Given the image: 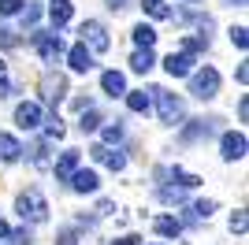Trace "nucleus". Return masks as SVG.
<instances>
[{
  "mask_svg": "<svg viewBox=\"0 0 249 245\" xmlns=\"http://www.w3.org/2000/svg\"><path fill=\"white\" fill-rule=\"evenodd\" d=\"M15 212H19L26 223H45V219H49V201H45L37 190H26V193L15 197Z\"/></svg>",
  "mask_w": 249,
  "mask_h": 245,
  "instance_id": "nucleus-1",
  "label": "nucleus"
},
{
  "mask_svg": "<svg viewBox=\"0 0 249 245\" xmlns=\"http://www.w3.org/2000/svg\"><path fill=\"white\" fill-rule=\"evenodd\" d=\"M190 93L197 97V101H212L219 93V71L216 67H201V71H190Z\"/></svg>",
  "mask_w": 249,
  "mask_h": 245,
  "instance_id": "nucleus-2",
  "label": "nucleus"
},
{
  "mask_svg": "<svg viewBox=\"0 0 249 245\" xmlns=\"http://www.w3.org/2000/svg\"><path fill=\"white\" fill-rule=\"evenodd\" d=\"M156 97V108H160V122H167V126H178L182 122V101H178L175 93H167V89H149Z\"/></svg>",
  "mask_w": 249,
  "mask_h": 245,
  "instance_id": "nucleus-3",
  "label": "nucleus"
},
{
  "mask_svg": "<svg viewBox=\"0 0 249 245\" xmlns=\"http://www.w3.org/2000/svg\"><path fill=\"white\" fill-rule=\"evenodd\" d=\"M78 34H82V45L89 52H108V49H112V37H108V30H104L101 19H86Z\"/></svg>",
  "mask_w": 249,
  "mask_h": 245,
  "instance_id": "nucleus-4",
  "label": "nucleus"
},
{
  "mask_svg": "<svg viewBox=\"0 0 249 245\" xmlns=\"http://www.w3.org/2000/svg\"><path fill=\"white\" fill-rule=\"evenodd\" d=\"M34 49H37V56H41L45 63H52L63 52V37L60 34H37V37H34Z\"/></svg>",
  "mask_w": 249,
  "mask_h": 245,
  "instance_id": "nucleus-5",
  "label": "nucleus"
},
{
  "mask_svg": "<svg viewBox=\"0 0 249 245\" xmlns=\"http://www.w3.org/2000/svg\"><path fill=\"white\" fill-rule=\"evenodd\" d=\"M194 56H190V52H171V56H167L164 60V71L171 74V78H186L190 71H197V67H194Z\"/></svg>",
  "mask_w": 249,
  "mask_h": 245,
  "instance_id": "nucleus-6",
  "label": "nucleus"
},
{
  "mask_svg": "<svg viewBox=\"0 0 249 245\" xmlns=\"http://www.w3.org/2000/svg\"><path fill=\"white\" fill-rule=\"evenodd\" d=\"M15 126H19V130H37V126H41V104H34V101L19 104V108H15Z\"/></svg>",
  "mask_w": 249,
  "mask_h": 245,
  "instance_id": "nucleus-7",
  "label": "nucleus"
},
{
  "mask_svg": "<svg viewBox=\"0 0 249 245\" xmlns=\"http://www.w3.org/2000/svg\"><path fill=\"white\" fill-rule=\"evenodd\" d=\"M219 149H223V160H227V163L242 160V156H246V134L227 130V134H223V141H219Z\"/></svg>",
  "mask_w": 249,
  "mask_h": 245,
  "instance_id": "nucleus-8",
  "label": "nucleus"
},
{
  "mask_svg": "<svg viewBox=\"0 0 249 245\" xmlns=\"http://www.w3.org/2000/svg\"><path fill=\"white\" fill-rule=\"evenodd\" d=\"M67 63H71L74 74H86L89 67H93V52H89L82 41H78V45H71V49H67Z\"/></svg>",
  "mask_w": 249,
  "mask_h": 245,
  "instance_id": "nucleus-9",
  "label": "nucleus"
},
{
  "mask_svg": "<svg viewBox=\"0 0 249 245\" xmlns=\"http://www.w3.org/2000/svg\"><path fill=\"white\" fill-rule=\"evenodd\" d=\"M71 182L74 193H97V186H101V178H97V171H89V167H78V171L67 178Z\"/></svg>",
  "mask_w": 249,
  "mask_h": 245,
  "instance_id": "nucleus-10",
  "label": "nucleus"
},
{
  "mask_svg": "<svg viewBox=\"0 0 249 245\" xmlns=\"http://www.w3.org/2000/svg\"><path fill=\"white\" fill-rule=\"evenodd\" d=\"M71 15H74V4H71V0H52V4H49V22H52V30H63V26L71 22Z\"/></svg>",
  "mask_w": 249,
  "mask_h": 245,
  "instance_id": "nucleus-11",
  "label": "nucleus"
},
{
  "mask_svg": "<svg viewBox=\"0 0 249 245\" xmlns=\"http://www.w3.org/2000/svg\"><path fill=\"white\" fill-rule=\"evenodd\" d=\"M78 163H82V156L74 153V149H67V153H60V160H56V182H67L74 171H78Z\"/></svg>",
  "mask_w": 249,
  "mask_h": 245,
  "instance_id": "nucleus-12",
  "label": "nucleus"
},
{
  "mask_svg": "<svg viewBox=\"0 0 249 245\" xmlns=\"http://www.w3.org/2000/svg\"><path fill=\"white\" fill-rule=\"evenodd\" d=\"M93 160L104 163V167H112V171H123V167H126V156L119 153V149H108V145H97V149H93Z\"/></svg>",
  "mask_w": 249,
  "mask_h": 245,
  "instance_id": "nucleus-13",
  "label": "nucleus"
},
{
  "mask_svg": "<svg viewBox=\"0 0 249 245\" xmlns=\"http://www.w3.org/2000/svg\"><path fill=\"white\" fill-rule=\"evenodd\" d=\"M101 89L108 93V97H123V93H126V78L119 71H104L101 74Z\"/></svg>",
  "mask_w": 249,
  "mask_h": 245,
  "instance_id": "nucleus-14",
  "label": "nucleus"
},
{
  "mask_svg": "<svg viewBox=\"0 0 249 245\" xmlns=\"http://www.w3.org/2000/svg\"><path fill=\"white\" fill-rule=\"evenodd\" d=\"M41 89H45V101H49V104H60V101H63V93H67V82H63L60 74H56V78L49 74V78L41 82Z\"/></svg>",
  "mask_w": 249,
  "mask_h": 245,
  "instance_id": "nucleus-15",
  "label": "nucleus"
},
{
  "mask_svg": "<svg viewBox=\"0 0 249 245\" xmlns=\"http://www.w3.org/2000/svg\"><path fill=\"white\" fill-rule=\"evenodd\" d=\"M153 63H156L153 49H138L134 56H130V71H138V74H149V71H153Z\"/></svg>",
  "mask_w": 249,
  "mask_h": 245,
  "instance_id": "nucleus-16",
  "label": "nucleus"
},
{
  "mask_svg": "<svg viewBox=\"0 0 249 245\" xmlns=\"http://www.w3.org/2000/svg\"><path fill=\"white\" fill-rule=\"evenodd\" d=\"M22 156V145L11 138V134H0V160H8V163H15Z\"/></svg>",
  "mask_w": 249,
  "mask_h": 245,
  "instance_id": "nucleus-17",
  "label": "nucleus"
},
{
  "mask_svg": "<svg viewBox=\"0 0 249 245\" xmlns=\"http://www.w3.org/2000/svg\"><path fill=\"white\" fill-rule=\"evenodd\" d=\"M142 11H145L149 19H171L175 15L171 4H164V0H142Z\"/></svg>",
  "mask_w": 249,
  "mask_h": 245,
  "instance_id": "nucleus-18",
  "label": "nucleus"
},
{
  "mask_svg": "<svg viewBox=\"0 0 249 245\" xmlns=\"http://www.w3.org/2000/svg\"><path fill=\"white\" fill-rule=\"evenodd\" d=\"M153 227H156V234H164V238H178L182 234V223H178L175 215H160Z\"/></svg>",
  "mask_w": 249,
  "mask_h": 245,
  "instance_id": "nucleus-19",
  "label": "nucleus"
},
{
  "mask_svg": "<svg viewBox=\"0 0 249 245\" xmlns=\"http://www.w3.org/2000/svg\"><path fill=\"white\" fill-rule=\"evenodd\" d=\"M123 97H126V108H130V112H138V115L149 112V93L145 89H126Z\"/></svg>",
  "mask_w": 249,
  "mask_h": 245,
  "instance_id": "nucleus-20",
  "label": "nucleus"
},
{
  "mask_svg": "<svg viewBox=\"0 0 249 245\" xmlns=\"http://www.w3.org/2000/svg\"><path fill=\"white\" fill-rule=\"evenodd\" d=\"M167 175H171V182H175L178 190H197V186H201V178H197V175L182 171V167H171V171H167Z\"/></svg>",
  "mask_w": 249,
  "mask_h": 245,
  "instance_id": "nucleus-21",
  "label": "nucleus"
},
{
  "mask_svg": "<svg viewBox=\"0 0 249 245\" xmlns=\"http://www.w3.org/2000/svg\"><path fill=\"white\" fill-rule=\"evenodd\" d=\"M212 134V119H194V126L182 130V141H197V138H208Z\"/></svg>",
  "mask_w": 249,
  "mask_h": 245,
  "instance_id": "nucleus-22",
  "label": "nucleus"
},
{
  "mask_svg": "<svg viewBox=\"0 0 249 245\" xmlns=\"http://www.w3.org/2000/svg\"><path fill=\"white\" fill-rule=\"evenodd\" d=\"M130 34H134V45H138V49H153V45H156V30H153V26H145V22H138Z\"/></svg>",
  "mask_w": 249,
  "mask_h": 245,
  "instance_id": "nucleus-23",
  "label": "nucleus"
},
{
  "mask_svg": "<svg viewBox=\"0 0 249 245\" xmlns=\"http://www.w3.org/2000/svg\"><path fill=\"white\" fill-rule=\"evenodd\" d=\"M208 49V34H201V37H182V45H178V52H190V56H197V52Z\"/></svg>",
  "mask_w": 249,
  "mask_h": 245,
  "instance_id": "nucleus-24",
  "label": "nucleus"
},
{
  "mask_svg": "<svg viewBox=\"0 0 249 245\" xmlns=\"http://www.w3.org/2000/svg\"><path fill=\"white\" fill-rule=\"evenodd\" d=\"M78 126H82L86 134H93L97 126H101V112H93V108H89V112H82V119H78Z\"/></svg>",
  "mask_w": 249,
  "mask_h": 245,
  "instance_id": "nucleus-25",
  "label": "nucleus"
},
{
  "mask_svg": "<svg viewBox=\"0 0 249 245\" xmlns=\"http://www.w3.org/2000/svg\"><path fill=\"white\" fill-rule=\"evenodd\" d=\"M231 230H234V234H246V230H249V215H246V208H238V212L231 215Z\"/></svg>",
  "mask_w": 249,
  "mask_h": 245,
  "instance_id": "nucleus-26",
  "label": "nucleus"
},
{
  "mask_svg": "<svg viewBox=\"0 0 249 245\" xmlns=\"http://www.w3.org/2000/svg\"><path fill=\"white\" fill-rule=\"evenodd\" d=\"M19 15H22V26H30V30H34V22L41 19V8H37V4H26Z\"/></svg>",
  "mask_w": 249,
  "mask_h": 245,
  "instance_id": "nucleus-27",
  "label": "nucleus"
},
{
  "mask_svg": "<svg viewBox=\"0 0 249 245\" xmlns=\"http://www.w3.org/2000/svg\"><path fill=\"white\" fill-rule=\"evenodd\" d=\"M182 197H186V190H178V186H175V190H171V186H164V190H160V201H167V204H178Z\"/></svg>",
  "mask_w": 249,
  "mask_h": 245,
  "instance_id": "nucleus-28",
  "label": "nucleus"
},
{
  "mask_svg": "<svg viewBox=\"0 0 249 245\" xmlns=\"http://www.w3.org/2000/svg\"><path fill=\"white\" fill-rule=\"evenodd\" d=\"M212 212H216V201H197L194 204V219H208Z\"/></svg>",
  "mask_w": 249,
  "mask_h": 245,
  "instance_id": "nucleus-29",
  "label": "nucleus"
},
{
  "mask_svg": "<svg viewBox=\"0 0 249 245\" xmlns=\"http://www.w3.org/2000/svg\"><path fill=\"white\" fill-rule=\"evenodd\" d=\"M246 26H234V30H231V41H234V49H242V52H246L249 49V37H246Z\"/></svg>",
  "mask_w": 249,
  "mask_h": 245,
  "instance_id": "nucleus-30",
  "label": "nucleus"
},
{
  "mask_svg": "<svg viewBox=\"0 0 249 245\" xmlns=\"http://www.w3.org/2000/svg\"><path fill=\"white\" fill-rule=\"evenodd\" d=\"M104 141H108V145L123 141V126H119V122H108V126H104Z\"/></svg>",
  "mask_w": 249,
  "mask_h": 245,
  "instance_id": "nucleus-31",
  "label": "nucleus"
},
{
  "mask_svg": "<svg viewBox=\"0 0 249 245\" xmlns=\"http://www.w3.org/2000/svg\"><path fill=\"white\" fill-rule=\"evenodd\" d=\"M22 0H0V15H19Z\"/></svg>",
  "mask_w": 249,
  "mask_h": 245,
  "instance_id": "nucleus-32",
  "label": "nucleus"
},
{
  "mask_svg": "<svg viewBox=\"0 0 249 245\" xmlns=\"http://www.w3.org/2000/svg\"><path fill=\"white\" fill-rule=\"evenodd\" d=\"M0 45H4V49H15V45H19V37H15L8 26H0Z\"/></svg>",
  "mask_w": 249,
  "mask_h": 245,
  "instance_id": "nucleus-33",
  "label": "nucleus"
},
{
  "mask_svg": "<svg viewBox=\"0 0 249 245\" xmlns=\"http://www.w3.org/2000/svg\"><path fill=\"white\" fill-rule=\"evenodd\" d=\"M45 134H49L52 141H60V138H63V126H60V119H49V126H45Z\"/></svg>",
  "mask_w": 249,
  "mask_h": 245,
  "instance_id": "nucleus-34",
  "label": "nucleus"
},
{
  "mask_svg": "<svg viewBox=\"0 0 249 245\" xmlns=\"http://www.w3.org/2000/svg\"><path fill=\"white\" fill-rule=\"evenodd\" d=\"M112 245H142V238H138V234H123L119 242H112Z\"/></svg>",
  "mask_w": 249,
  "mask_h": 245,
  "instance_id": "nucleus-35",
  "label": "nucleus"
},
{
  "mask_svg": "<svg viewBox=\"0 0 249 245\" xmlns=\"http://www.w3.org/2000/svg\"><path fill=\"white\" fill-rule=\"evenodd\" d=\"M246 115H249V97H242V101H238V119L246 122Z\"/></svg>",
  "mask_w": 249,
  "mask_h": 245,
  "instance_id": "nucleus-36",
  "label": "nucleus"
},
{
  "mask_svg": "<svg viewBox=\"0 0 249 245\" xmlns=\"http://www.w3.org/2000/svg\"><path fill=\"white\" fill-rule=\"evenodd\" d=\"M11 93H15V89H11V82L0 78V101H4V97H11Z\"/></svg>",
  "mask_w": 249,
  "mask_h": 245,
  "instance_id": "nucleus-37",
  "label": "nucleus"
},
{
  "mask_svg": "<svg viewBox=\"0 0 249 245\" xmlns=\"http://www.w3.org/2000/svg\"><path fill=\"white\" fill-rule=\"evenodd\" d=\"M234 78H238V82H242V86H246V82H249V67H246V63H242L238 71H234Z\"/></svg>",
  "mask_w": 249,
  "mask_h": 245,
  "instance_id": "nucleus-38",
  "label": "nucleus"
},
{
  "mask_svg": "<svg viewBox=\"0 0 249 245\" xmlns=\"http://www.w3.org/2000/svg\"><path fill=\"white\" fill-rule=\"evenodd\" d=\"M108 8H112V11H119V8H126V0H108Z\"/></svg>",
  "mask_w": 249,
  "mask_h": 245,
  "instance_id": "nucleus-39",
  "label": "nucleus"
},
{
  "mask_svg": "<svg viewBox=\"0 0 249 245\" xmlns=\"http://www.w3.org/2000/svg\"><path fill=\"white\" fill-rule=\"evenodd\" d=\"M11 230H8V223H4V219H0V238H8Z\"/></svg>",
  "mask_w": 249,
  "mask_h": 245,
  "instance_id": "nucleus-40",
  "label": "nucleus"
},
{
  "mask_svg": "<svg viewBox=\"0 0 249 245\" xmlns=\"http://www.w3.org/2000/svg\"><path fill=\"white\" fill-rule=\"evenodd\" d=\"M0 78H8V63L0 60Z\"/></svg>",
  "mask_w": 249,
  "mask_h": 245,
  "instance_id": "nucleus-41",
  "label": "nucleus"
},
{
  "mask_svg": "<svg viewBox=\"0 0 249 245\" xmlns=\"http://www.w3.org/2000/svg\"><path fill=\"white\" fill-rule=\"evenodd\" d=\"M227 4H238V8H242V4H246V0H227Z\"/></svg>",
  "mask_w": 249,
  "mask_h": 245,
  "instance_id": "nucleus-42",
  "label": "nucleus"
},
{
  "mask_svg": "<svg viewBox=\"0 0 249 245\" xmlns=\"http://www.w3.org/2000/svg\"><path fill=\"white\" fill-rule=\"evenodd\" d=\"M190 4H197V0H190Z\"/></svg>",
  "mask_w": 249,
  "mask_h": 245,
  "instance_id": "nucleus-43",
  "label": "nucleus"
}]
</instances>
